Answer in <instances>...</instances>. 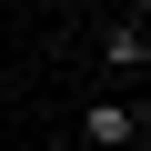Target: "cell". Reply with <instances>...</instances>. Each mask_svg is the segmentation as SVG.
I'll return each mask as SVG.
<instances>
[{
  "instance_id": "obj_2",
  "label": "cell",
  "mask_w": 151,
  "mask_h": 151,
  "mask_svg": "<svg viewBox=\"0 0 151 151\" xmlns=\"http://www.w3.org/2000/svg\"><path fill=\"white\" fill-rule=\"evenodd\" d=\"M101 60H111V70H141V60H151V30H141V20H111V30H101Z\"/></svg>"
},
{
  "instance_id": "obj_1",
  "label": "cell",
  "mask_w": 151,
  "mask_h": 151,
  "mask_svg": "<svg viewBox=\"0 0 151 151\" xmlns=\"http://www.w3.org/2000/svg\"><path fill=\"white\" fill-rule=\"evenodd\" d=\"M141 121H151V111L101 101V111H81V141H91V151H131V141H141Z\"/></svg>"
}]
</instances>
